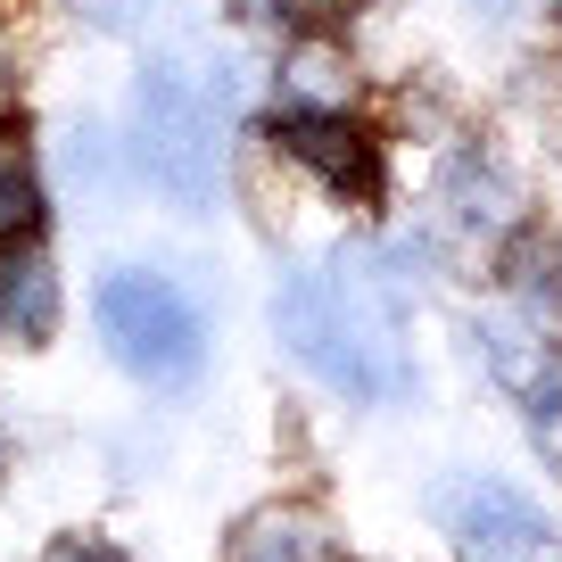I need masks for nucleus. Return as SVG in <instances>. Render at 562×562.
<instances>
[{"mask_svg":"<svg viewBox=\"0 0 562 562\" xmlns=\"http://www.w3.org/2000/svg\"><path fill=\"white\" fill-rule=\"evenodd\" d=\"M273 331L331 397L397 405L414 389L405 290L381 257H315L273 290Z\"/></svg>","mask_w":562,"mask_h":562,"instance_id":"nucleus-1","label":"nucleus"},{"mask_svg":"<svg viewBox=\"0 0 562 562\" xmlns=\"http://www.w3.org/2000/svg\"><path fill=\"white\" fill-rule=\"evenodd\" d=\"M224 149H232V75L191 58H149L133 83V166L149 191L182 215H207L224 199Z\"/></svg>","mask_w":562,"mask_h":562,"instance_id":"nucleus-2","label":"nucleus"},{"mask_svg":"<svg viewBox=\"0 0 562 562\" xmlns=\"http://www.w3.org/2000/svg\"><path fill=\"white\" fill-rule=\"evenodd\" d=\"M91 323H100L108 356L133 372L140 389H191L199 364H207V315L182 290L175 273H149V265H116L91 299Z\"/></svg>","mask_w":562,"mask_h":562,"instance_id":"nucleus-3","label":"nucleus"},{"mask_svg":"<svg viewBox=\"0 0 562 562\" xmlns=\"http://www.w3.org/2000/svg\"><path fill=\"white\" fill-rule=\"evenodd\" d=\"M430 505H439V529L472 562H538V554H554V513L505 472H456V480H439Z\"/></svg>","mask_w":562,"mask_h":562,"instance_id":"nucleus-4","label":"nucleus"},{"mask_svg":"<svg viewBox=\"0 0 562 562\" xmlns=\"http://www.w3.org/2000/svg\"><path fill=\"white\" fill-rule=\"evenodd\" d=\"M273 149L299 175H315L331 199H348V207H372L389 182V158H381V133H372L356 108H323V116H281L273 108Z\"/></svg>","mask_w":562,"mask_h":562,"instance_id":"nucleus-5","label":"nucleus"},{"mask_svg":"<svg viewBox=\"0 0 562 562\" xmlns=\"http://www.w3.org/2000/svg\"><path fill=\"white\" fill-rule=\"evenodd\" d=\"M58 315H67V299H58V265L42 232H9L0 240V348H50Z\"/></svg>","mask_w":562,"mask_h":562,"instance_id":"nucleus-6","label":"nucleus"},{"mask_svg":"<svg viewBox=\"0 0 562 562\" xmlns=\"http://www.w3.org/2000/svg\"><path fill=\"white\" fill-rule=\"evenodd\" d=\"M224 562H348V546H339V521L323 505L281 496V505H257L240 529H232Z\"/></svg>","mask_w":562,"mask_h":562,"instance_id":"nucleus-7","label":"nucleus"},{"mask_svg":"<svg viewBox=\"0 0 562 562\" xmlns=\"http://www.w3.org/2000/svg\"><path fill=\"white\" fill-rule=\"evenodd\" d=\"M281 116H323V108H356V58L339 34H290L273 67Z\"/></svg>","mask_w":562,"mask_h":562,"instance_id":"nucleus-8","label":"nucleus"},{"mask_svg":"<svg viewBox=\"0 0 562 562\" xmlns=\"http://www.w3.org/2000/svg\"><path fill=\"white\" fill-rule=\"evenodd\" d=\"M439 207H447V224H456L463 240H496L505 224H521V191H513V175L488 158V149H463V158H447Z\"/></svg>","mask_w":562,"mask_h":562,"instance_id":"nucleus-9","label":"nucleus"},{"mask_svg":"<svg viewBox=\"0 0 562 562\" xmlns=\"http://www.w3.org/2000/svg\"><path fill=\"white\" fill-rule=\"evenodd\" d=\"M521 405H529V439H538L546 472H562V348L538 356V372L521 381Z\"/></svg>","mask_w":562,"mask_h":562,"instance_id":"nucleus-10","label":"nucleus"},{"mask_svg":"<svg viewBox=\"0 0 562 562\" xmlns=\"http://www.w3.org/2000/svg\"><path fill=\"white\" fill-rule=\"evenodd\" d=\"M34 207H42L34 166H25V149H18V140H0V240L34 224Z\"/></svg>","mask_w":562,"mask_h":562,"instance_id":"nucleus-11","label":"nucleus"},{"mask_svg":"<svg viewBox=\"0 0 562 562\" xmlns=\"http://www.w3.org/2000/svg\"><path fill=\"white\" fill-rule=\"evenodd\" d=\"M91 25H133V18H149V0H75Z\"/></svg>","mask_w":562,"mask_h":562,"instance_id":"nucleus-12","label":"nucleus"},{"mask_svg":"<svg viewBox=\"0 0 562 562\" xmlns=\"http://www.w3.org/2000/svg\"><path fill=\"white\" fill-rule=\"evenodd\" d=\"M50 562H124V554H116L108 538H67V546H58Z\"/></svg>","mask_w":562,"mask_h":562,"instance_id":"nucleus-13","label":"nucleus"},{"mask_svg":"<svg viewBox=\"0 0 562 562\" xmlns=\"http://www.w3.org/2000/svg\"><path fill=\"white\" fill-rule=\"evenodd\" d=\"M463 9H472V18H488V25H505V18H521L529 0H463Z\"/></svg>","mask_w":562,"mask_h":562,"instance_id":"nucleus-14","label":"nucleus"},{"mask_svg":"<svg viewBox=\"0 0 562 562\" xmlns=\"http://www.w3.org/2000/svg\"><path fill=\"white\" fill-rule=\"evenodd\" d=\"M9 100H18V83H9V58H0V116H9Z\"/></svg>","mask_w":562,"mask_h":562,"instance_id":"nucleus-15","label":"nucleus"},{"mask_svg":"<svg viewBox=\"0 0 562 562\" xmlns=\"http://www.w3.org/2000/svg\"><path fill=\"white\" fill-rule=\"evenodd\" d=\"M554 18H562V0H554Z\"/></svg>","mask_w":562,"mask_h":562,"instance_id":"nucleus-16","label":"nucleus"}]
</instances>
